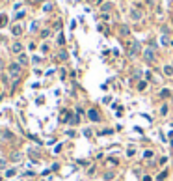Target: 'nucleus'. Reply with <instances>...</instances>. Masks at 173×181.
Segmentation results:
<instances>
[{
	"mask_svg": "<svg viewBox=\"0 0 173 181\" xmlns=\"http://www.w3.org/2000/svg\"><path fill=\"white\" fill-rule=\"evenodd\" d=\"M110 9H112V4H110V2H104L103 6H101V11H103V13H106V11H110Z\"/></svg>",
	"mask_w": 173,
	"mask_h": 181,
	"instance_id": "nucleus-13",
	"label": "nucleus"
},
{
	"mask_svg": "<svg viewBox=\"0 0 173 181\" xmlns=\"http://www.w3.org/2000/svg\"><path fill=\"white\" fill-rule=\"evenodd\" d=\"M127 155H129V157H134V155H136V149H134V148H129V149H127Z\"/></svg>",
	"mask_w": 173,
	"mask_h": 181,
	"instance_id": "nucleus-19",
	"label": "nucleus"
},
{
	"mask_svg": "<svg viewBox=\"0 0 173 181\" xmlns=\"http://www.w3.org/2000/svg\"><path fill=\"white\" fill-rule=\"evenodd\" d=\"M75 134H76V133H75V131H73V129H71V131H67V136H71V138H73V136H75Z\"/></svg>",
	"mask_w": 173,
	"mask_h": 181,
	"instance_id": "nucleus-32",
	"label": "nucleus"
},
{
	"mask_svg": "<svg viewBox=\"0 0 173 181\" xmlns=\"http://www.w3.org/2000/svg\"><path fill=\"white\" fill-rule=\"evenodd\" d=\"M32 62H34V64H41V58H39V56H34Z\"/></svg>",
	"mask_w": 173,
	"mask_h": 181,
	"instance_id": "nucleus-28",
	"label": "nucleus"
},
{
	"mask_svg": "<svg viewBox=\"0 0 173 181\" xmlns=\"http://www.w3.org/2000/svg\"><path fill=\"white\" fill-rule=\"evenodd\" d=\"M114 175H115L114 172H106V174H104V179H106V181H112V179H114Z\"/></svg>",
	"mask_w": 173,
	"mask_h": 181,
	"instance_id": "nucleus-17",
	"label": "nucleus"
},
{
	"mask_svg": "<svg viewBox=\"0 0 173 181\" xmlns=\"http://www.w3.org/2000/svg\"><path fill=\"white\" fill-rule=\"evenodd\" d=\"M2 179H4V177H0V181H2Z\"/></svg>",
	"mask_w": 173,
	"mask_h": 181,
	"instance_id": "nucleus-40",
	"label": "nucleus"
},
{
	"mask_svg": "<svg viewBox=\"0 0 173 181\" xmlns=\"http://www.w3.org/2000/svg\"><path fill=\"white\" fill-rule=\"evenodd\" d=\"M162 71H164V75H166V77H173V65H167V64H166Z\"/></svg>",
	"mask_w": 173,
	"mask_h": 181,
	"instance_id": "nucleus-9",
	"label": "nucleus"
},
{
	"mask_svg": "<svg viewBox=\"0 0 173 181\" xmlns=\"http://www.w3.org/2000/svg\"><path fill=\"white\" fill-rule=\"evenodd\" d=\"M108 163H110V164H117V160H115L114 157H110V159H108Z\"/></svg>",
	"mask_w": 173,
	"mask_h": 181,
	"instance_id": "nucleus-34",
	"label": "nucleus"
},
{
	"mask_svg": "<svg viewBox=\"0 0 173 181\" xmlns=\"http://www.w3.org/2000/svg\"><path fill=\"white\" fill-rule=\"evenodd\" d=\"M50 36V30H41V37L45 39V37H49Z\"/></svg>",
	"mask_w": 173,
	"mask_h": 181,
	"instance_id": "nucleus-24",
	"label": "nucleus"
},
{
	"mask_svg": "<svg viewBox=\"0 0 173 181\" xmlns=\"http://www.w3.org/2000/svg\"><path fill=\"white\" fill-rule=\"evenodd\" d=\"M119 32H121V36H129V34H130V30H129V26H121Z\"/></svg>",
	"mask_w": 173,
	"mask_h": 181,
	"instance_id": "nucleus-15",
	"label": "nucleus"
},
{
	"mask_svg": "<svg viewBox=\"0 0 173 181\" xmlns=\"http://www.w3.org/2000/svg\"><path fill=\"white\" fill-rule=\"evenodd\" d=\"M0 2H2V0H0Z\"/></svg>",
	"mask_w": 173,
	"mask_h": 181,
	"instance_id": "nucleus-41",
	"label": "nucleus"
},
{
	"mask_svg": "<svg viewBox=\"0 0 173 181\" xmlns=\"http://www.w3.org/2000/svg\"><path fill=\"white\" fill-rule=\"evenodd\" d=\"M91 2H93V0H91ZM95 2H101V0H95Z\"/></svg>",
	"mask_w": 173,
	"mask_h": 181,
	"instance_id": "nucleus-39",
	"label": "nucleus"
},
{
	"mask_svg": "<svg viewBox=\"0 0 173 181\" xmlns=\"http://www.w3.org/2000/svg\"><path fill=\"white\" fill-rule=\"evenodd\" d=\"M8 65H4V62H2V58H0V73H4V69H6Z\"/></svg>",
	"mask_w": 173,
	"mask_h": 181,
	"instance_id": "nucleus-27",
	"label": "nucleus"
},
{
	"mask_svg": "<svg viewBox=\"0 0 173 181\" xmlns=\"http://www.w3.org/2000/svg\"><path fill=\"white\" fill-rule=\"evenodd\" d=\"M6 24V15H0V26H4Z\"/></svg>",
	"mask_w": 173,
	"mask_h": 181,
	"instance_id": "nucleus-26",
	"label": "nucleus"
},
{
	"mask_svg": "<svg viewBox=\"0 0 173 181\" xmlns=\"http://www.w3.org/2000/svg\"><path fill=\"white\" fill-rule=\"evenodd\" d=\"M9 52L15 54V56H19L21 52H24V45L21 41H13L11 45H9Z\"/></svg>",
	"mask_w": 173,
	"mask_h": 181,
	"instance_id": "nucleus-2",
	"label": "nucleus"
},
{
	"mask_svg": "<svg viewBox=\"0 0 173 181\" xmlns=\"http://www.w3.org/2000/svg\"><path fill=\"white\" fill-rule=\"evenodd\" d=\"M0 95H2V84H0Z\"/></svg>",
	"mask_w": 173,
	"mask_h": 181,
	"instance_id": "nucleus-38",
	"label": "nucleus"
},
{
	"mask_svg": "<svg viewBox=\"0 0 173 181\" xmlns=\"http://www.w3.org/2000/svg\"><path fill=\"white\" fill-rule=\"evenodd\" d=\"M8 163H9V160H8V159H4V157H0V170H4V172H6V170H8Z\"/></svg>",
	"mask_w": 173,
	"mask_h": 181,
	"instance_id": "nucleus-11",
	"label": "nucleus"
},
{
	"mask_svg": "<svg viewBox=\"0 0 173 181\" xmlns=\"http://www.w3.org/2000/svg\"><path fill=\"white\" fill-rule=\"evenodd\" d=\"M23 159V153L21 151H13V153H9V163H19V160Z\"/></svg>",
	"mask_w": 173,
	"mask_h": 181,
	"instance_id": "nucleus-7",
	"label": "nucleus"
},
{
	"mask_svg": "<svg viewBox=\"0 0 173 181\" xmlns=\"http://www.w3.org/2000/svg\"><path fill=\"white\" fill-rule=\"evenodd\" d=\"M15 62H19V64H21L23 67H24V65H28V64H30V58H28V54H26V52H21V54L17 56V60H15Z\"/></svg>",
	"mask_w": 173,
	"mask_h": 181,
	"instance_id": "nucleus-5",
	"label": "nucleus"
},
{
	"mask_svg": "<svg viewBox=\"0 0 173 181\" xmlns=\"http://www.w3.org/2000/svg\"><path fill=\"white\" fill-rule=\"evenodd\" d=\"M15 175H17V170L15 168H8L6 170V177H15Z\"/></svg>",
	"mask_w": 173,
	"mask_h": 181,
	"instance_id": "nucleus-12",
	"label": "nucleus"
},
{
	"mask_svg": "<svg viewBox=\"0 0 173 181\" xmlns=\"http://www.w3.org/2000/svg\"><path fill=\"white\" fill-rule=\"evenodd\" d=\"M101 136H106V134H114V129H104V131H101Z\"/></svg>",
	"mask_w": 173,
	"mask_h": 181,
	"instance_id": "nucleus-16",
	"label": "nucleus"
},
{
	"mask_svg": "<svg viewBox=\"0 0 173 181\" xmlns=\"http://www.w3.org/2000/svg\"><path fill=\"white\" fill-rule=\"evenodd\" d=\"M153 177H151V175H143V179H141V181H151Z\"/></svg>",
	"mask_w": 173,
	"mask_h": 181,
	"instance_id": "nucleus-36",
	"label": "nucleus"
},
{
	"mask_svg": "<svg viewBox=\"0 0 173 181\" xmlns=\"http://www.w3.org/2000/svg\"><path fill=\"white\" fill-rule=\"evenodd\" d=\"M130 19H132V21H140V19H141V11L132 9V11H130Z\"/></svg>",
	"mask_w": 173,
	"mask_h": 181,
	"instance_id": "nucleus-8",
	"label": "nucleus"
},
{
	"mask_svg": "<svg viewBox=\"0 0 173 181\" xmlns=\"http://www.w3.org/2000/svg\"><path fill=\"white\" fill-rule=\"evenodd\" d=\"M160 114H162V116H166V114H167V103H164V105H162V108H160Z\"/></svg>",
	"mask_w": 173,
	"mask_h": 181,
	"instance_id": "nucleus-18",
	"label": "nucleus"
},
{
	"mask_svg": "<svg viewBox=\"0 0 173 181\" xmlns=\"http://www.w3.org/2000/svg\"><path fill=\"white\" fill-rule=\"evenodd\" d=\"M6 69H8V75L13 78V82H17V80L21 78V75H23V65L19 64V62H9Z\"/></svg>",
	"mask_w": 173,
	"mask_h": 181,
	"instance_id": "nucleus-1",
	"label": "nucleus"
},
{
	"mask_svg": "<svg viewBox=\"0 0 173 181\" xmlns=\"http://www.w3.org/2000/svg\"><path fill=\"white\" fill-rule=\"evenodd\" d=\"M23 32H24V30H23L21 24H13V26H11V36L21 37V36H23Z\"/></svg>",
	"mask_w": 173,
	"mask_h": 181,
	"instance_id": "nucleus-6",
	"label": "nucleus"
},
{
	"mask_svg": "<svg viewBox=\"0 0 173 181\" xmlns=\"http://www.w3.org/2000/svg\"><path fill=\"white\" fill-rule=\"evenodd\" d=\"M63 43H65V37L60 36V37H58V45H63Z\"/></svg>",
	"mask_w": 173,
	"mask_h": 181,
	"instance_id": "nucleus-30",
	"label": "nucleus"
},
{
	"mask_svg": "<svg viewBox=\"0 0 173 181\" xmlns=\"http://www.w3.org/2000/svg\"><path fill=\"white\" fill-rule=\"evenodd\" d=\"M169 136H171V138H173V131H169Z\"/></svg>",
	"mask_w": 173,
	"mask_h": 181,
	"instance_id": "nucleus-37",
	"label": "nucleus"
},
{
	"mask_svg": "<svg viewBox=\"0 0 173 181\" xmlns=\"http://www.w3.org/2000/svg\"><path fill=\"white\" fill-rule=\"evenodd\" d=\"M88 118H89V122H93V123L101 122V114L97 112V110H93V108H89V110H88Z\"/></svg>",
	"mask_w": 173,
	"mask_h": 181,
	"instance_id": "nucleus-3",
	"label": "nucleus"
},
{
	"mask_svg": "<svg viewBox=\"0 0 173 181\" xmlns=\"http://www.w3.org/2000/svg\"><path fill=\"white\" fill-rule=\"evenodd\" d=\"M50 9H52V4H45L43 6V11H50Z\"/></svg>",
	"mask_w": 173,
	"mask_h": 181,
	"instance_id": "nucleus-25",
	"label": "nucleus"
},
{
	"mask_svg": "<svg viewBox=\"0 0 173 181\" xmlns=\"http://www.w3.org/2000/svg\"><path fill=\"white\" fill-rule=\"evenodd\" d=\"M143 60L145 62H155V51H153V47L143 51Z\"/></svg>",
	"mask_w": 173,
	"mask_h": 181,
	"instance_id": "nucleus-4",
	"label": "nucleus"
},
{
	"mask_svg": "<svg viewBox=\"0 0 173 181\" xmlns=\"http://www.w3.org/2000/svg\"><path fill=\"white\" fill-rule=\"evenodd\" d=\"M138 51H140V43H132V45H130V51H129V54H130V56H134V54L138 52Z\"/></svg>",
	"mask_w": 173,
	"mask_h": 181,
	"instance_id": "nucleus-10",
	"label": "nucleus"
},
{
	"mask_svg": "<svg viewBox=\"0 0 173 181\" xmlns=\"http://www.w3.org/2000/svg\"><path fill=\"white\" fill-rule=\"evenodd\" d=\"M143 157H145V159H149V157H153V151H149V149H147V151L143 153Z\"/></svg>",
	"mask_w": 173,
	"mask_h": 181,
	"instance_id": "nucleus-29",
	"label": "nucleus"
},
{
	"mask_svg": "<svg viewBox=\"0 0 173 181\" xmlns=\"http://www.w3.org/2000/svg\"><path fill=\"white\" fill-rule=\"evenodd\" d=\"M30 30H32V32H35V30H37V23H32V26H30Z\"/></svg>",
	"mask_w": 173,
	"mask_h": 181,
	"instance_id": "nucleus-31",
	"label": "nucleus"
},
{
	"mask_svg": "<svg viewBox=\"0 0 173 181\" xmlns=\"http://www.w3.org/2000/svg\"><path fill=\"white\" fill-rule=\"evenodd\" d=\"M24 13H26V11H19V13H17V19H23V17H24Z\"/></svg>",
	"mask_w": 173,
	"mask_h": 181,
	"instance_id": "nucleus-35",
	"label": "nucleus"
},
{
	"mask_svg": "<svg viewBox=\"0 0 173 181\" xmlns=\"http://www.w3.org/2000/svg\"><path fill=\"white\" fill-rule=\"evenodd\" d=\"M171 92H169V90H167V88H164V90H162V92H160V97H167V95H169Z\"/></svg>",
	"mask_w": 173,
	"mask_h": 181,
	"instance_id": "nucleus-21",
	"label": "nucleus"
},
{
	"mask_svg": "<svg viewBox=\"0 0 173 181\" xmlns=\"http://www.w3.org/2000/svg\"><path fill=\"white\" fill-rule=\"evenodd\" d=\"M58 58H60V60H67V52H65V51H60Z\"/></svg>",
	"mask_w": 173,
	"mask_h": 181,
	"instance_id": "nucleus-22",
	"label": "nucleus"
},
{
	"mask_svg": "<svg viewBox=\"0 0 173 181\" xmlns=\"http://www.w3.org/2000/svg\"><path fill=\"white\" fill-rule=\"evenodd\" d=\"M41 51L43 52H49V45H41Z\"/></svg>",
	"mask_w": 173,
	"mask_h": 181,
	"instance_id": "nucleus-33",
	"label": "nucleus"
},
{
	"mask_svg": "<svg viewBox=\"0 0 173 181\" xmlns=\"http://www.w3.org/2000/svg\"><path fill=\"white\" fill-rule=\"evenodd\" d=\"M145 86H147V82H145V80H141V82L138 84V90H140V92H143V90H145Z\"/></svg>",
	"mask_w": 173,
	"mask_h": 181,
	"instance_id": "nucleus-20",
	"label": "nucleus"
},
{
	"mask_svg": "<svg viewBox=\"0 0 173 181\" xmlns=\"http://www.w3.org/2000/svg\"><path fill=\"white\" fill-rule=\"evenodd\" d=\"M160 41H162V45H166V47H167V45H173V43H171V39L167 37V36H162Z\"/></svg>",
	"mask_w": 173,
	"mask_h": 181,
	"instance_id": "nucleus-14",
	"label": "nucleus"
},
{
	"mask_svg": "<svg viewBox=\"0 0 173 181\" xmlns=\"http://www.w3.org/2000/svg\"><path fill=\"white\" fill-rule=\"evenodd\" d=\"M166 177H167V172H162L156 179H158V181H166Z\"/></svg>",
	"mask_w": 173,
	"mask_h": 181,
	"instance_id": "nucleus-23",
	"label": "nucleus"
}]
</instances>
